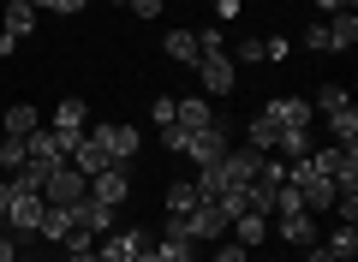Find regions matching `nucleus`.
<instances>
[{"label": "nucleus", "mask_w": 358, "mask_h": 262, "mask_svg": "<svg viewBox=\"0 0 358 262\" xmlns=\"http://www.w3.org/2000/svg\"><path fill=\"white\" fill-rule=\"evenodd\" d=\"M84 197H90V179L78 173L72 161H60L48 179H42V203H48V209H78Z\"/></svg>", "instance_id": "obj_1"}, {"label": "nucleus", "mask_w": 358, "mask_h": 262, "mask_svg": "<svg viewBox=\"0 0 358 262\" xmlns=\"http://www.w3.org/2000/svg\"><path fill=\"white\" fill-rule=\"evenodd\" d=\"M173 226H179L185 238H192V245H221V233H227L233 221L215 209V203H197V209H192V214H179Z\"/></svg>", "instance_id": "obj_2"}, {"label": "nucleus", "mask_w": 358, "mask_h": 262, "mask_svg": "<svg viewBox=\"0 0 358 262\" xmlns=\"http://www.w3.org/2000/svg\"><path fill=\"white\" fill-rule=\"evenodd\" d=\"M185 155H192L197 167H215L221 155H227V119H209L203 131H185Z\"/></svg>", "instance_id": "obj_3"}, {"label": "nucleus", "mask_w": 358, "mask_h": 262, "mask_svg": "<svg viewBox=\"0 0 358 262\" xmlns=\"http://www.w3.org/2000/svg\"><path fill=\"white\" fill-rule=\"evenodd\" d=\"M90 197H96V203H108V209H120V203L131 197V161H108L102 173L90 179Z\"/></svg>", "instance_id": "obj_4"}, {"label": "nucleus", "mask_w": 358, "mask_h": 262, "mask_svg": "<svg viewBox=\"0 0 358 262\" xmlns=\"http://www.w3.org/2000/svg\"><path fill=\"white\" fill-rule=\"evenodd\" d=\"M42 209L48 203L36 197V191H13V209H6V226H13V238H30L42 226Z\"/></svg>", "instance_id": "obj_5"}, {"label": "nucleus", "mask_w": 358, "mask_h": 262, "mask_svg": "<svg viewBox=\"0 0 358 262\" xmlns=\"http://www.w3.org/2000/svg\"><path fill=\"white\" fill-rule=\"evenodd\" d=\"M263 119H275L281 131H310V101L305 96H275L263 108Z\"/></svg>", "instance_id": "obj_6"}, {"label": "nucleus", "mask_w": 358, "mask_h": 262, "mask_svg": "<svg viewBox=\"0 0 358 262\" xmlns=\"http://www.w3.org/2000/svg\"><path fill=\"white\" fill-rule=\"evenodd\" d=\"M143 238H155V233H143V226H126V233H102V238H96V256H102V262H131Z\"/></svg>", "instance_id": "obj_7"}, {"label": "nucleus", "mask_w": 358, "mask_h": 262, "mask_svg": "<svg viewBox=\"0 0 358 262\" xmlns=\"http://www.w3.org/2000/svg\"><path fill=\"white\" fill-rule=\"evenodd\" d=\"M268 221H275L268 233H281L287 245H299V250H305V245H317V214H310V209H293V214H268Z\"/></svg>", "instance_id": "obj_8"}, {"label": "nucleus", "mask_w": 358, "mask_h": 262, "mask_svg": "<svg viewBox=\"0 0 358 262\" xmlns=\"http://www.w3.org/2000/svg\"><path fill=\"white\" fill-rule=\"evenodd\" d=\"M197 78H203L209 96H227V89L239 84V66H233L227 54H203V60H197Z\"/></svg>", "instance_id": "obj_9"}, {"label": "nucleus", "mask_w": 358, "mask_h": 262, "mask_svg": "<svg viewBox=\"0 0 358 262\" xmlns=\"http://www.w3.org/2000/svg\"><path fill=\"white\" fill-rule=\"evenodd\" d=\"M90 138L108 150V161H131L138 155V125H96Z\"/></svg>", "instance_id": "obj_10"}, {"label": "nucleus", "mask_w": 358, "mask_h": 262, "mask_svg": "<svg viewBox=\"0 0 358 262\" xmlns=\"http://www.w3.org/2000/svg\"><path fill=\"white\" fill-rule=\"evenodd\" d=\"M72 214H78V226H84L90 238H102L108 226H114V209H108V203H96V197H84V203H78Z\"/></svg>", "instance_id": "obj_11"}, {"label": "nucleus", "mask_w": 358, "mask_h": 262, "mask_svg": "<svg viewBox=\"0 0 358 262\" xmlns=\"http://www.w3.org/2000/svg\"><path fill=\"white\" fill-rule=\"evenodd\" d=\"M162 48H167V60H179V66H197V60H203V54H197V30H167Z\"/></svg>", "instance_id": "obj_12"}, {"label": "nucleus", "mask_w": 358, "mask_h": 262, "mask_svg": "<svg viewBox=\"0 0 358 262\" xmlns=\"http://www.w3.org/2000/svg\"><path fill=\"white\" fill-rule=\"evenodd\" d=\"M209 119H215V113H209V101H203V96H185V101H173V125H185V131H203Z\"/></svg>", "instance_id": "obj_13"}, {"label": "nucleus", "mask_w": 358, "mask_h": 262, "mask_svg": "<svg viewBox=\"0 0 358 262\" xmlns=\"http://www.w3.org/2000/svg\"><path fill=\"white\" fill-rule=\"evenodd\" d=\"M155 250H162V262H197V256H192L197 245H192V238H185V233H179L173 221H167V233L155 238Z\"/></svg>", "instance_id": "obj_14"}, {"label": "nucleus", "mask_w": 358, "mask_h": 262, "mask_svg": "<svg viewBox=\"0 0 358 262\" xmlns=\"http://www.w3.org/2000/svg\"><path fill=\"white\" fill-rule=\"evenodd\" d=\"M30 30H36V6H30V0H6V36H30Z\"/></svg>", "instance_id": "obj_15"}, {"label": "nucleus", "mask_w": 358, "mask_h": 262, "mask_svg": "<svg viewBox=\"0 0 358 262\" xmlns=\"http://www.w3.org/2000/svg\"><path fill=\"white\" fill-rule=\"evenodd\" d=\"M329 42H334V54H346L358 42V13H329Z\"/></svg>", "instance_id": "obj_16"}, {"label": "nucleus", "mask_w": 358, "mask_h": 262, "mask_svg": "<svg viewBox=\"0 0 358 262\" xmlns=\"http://www.w3.org/2000/svg\"><path fill=\"white\" fill-rule=\"evenodd\" d=\"M36 125H42V113L30 108V101H13V108H6V138H30Z\"/></svg>", "instance_id": "obj_17"}, {"label": "nucleus", "mask_w": 358, "mask_h": 262, "mask_svg": "<svg viewBox=\"0 0 358 262\" xmlns=\"http://www.w3.org/2000/svg\"><path fill=\"white\" fill-rule=\"evenodd\" d=\"M197 209V185L192 179H173L167 185V221H179V214H192Z\"/></svg>", "instance_id": "obj_18"}, {"label": "nucleus", "mask_w": 358, "mask_h": 262, "mask_svg": "<svg viewBox=\"0 0 358 262\" xmlns=\"http://www.w3.org/2000/svg\"><path fill=\"white\" fill-rule=\"evenodd\" d=\"M341 108H352V96H346V84H322L317 96H310V113H322V119H329V113H341Z\"/></svg>", "instance_id": "obj_19"}, {"label": "nucleus", "mask_w": 358, "mask_h": 262, "mask_svg": "<svg viewBox=\"0 0 358 262\" xmlns=\"http://www.w3.org/2000/svg\"><path fill=\"white\" fill-rule=\"evenodd\" d=\"M329 131H334V143H341V150H358V108L329 113Z\"/></svg>", "instance_id": "obj_20"}, {"label": "nucleus", "mask_w": 358, "mask_h": 262, "mask_svg": "<svg viewBox=\"0 0 358 262\" xmlns=\"http://www.w3.org/2000/svg\"><path fill=\"white\" fill-rule=\"evenodd\" d=\"M54 125H60V131H84V125H90V108H84L78 96H66L60 108H54Z\"/></svg>", "instance_id": "obj_21"}, {"label": "nucleus", "mask_w": 358, "mask_h": 262, "mask_svg": "<svg viewBox=\"0 0 358 262\" xmlns=\"http://www.w3.org/2000/svg\"><path fill=\"white\" fill-rule=\"evenodd\" d=\"M275 138H281V125L257 113V119H251V143H245V150H257V155H275Z\"/></svg>", "instance_id": "obj_22"}, {"label": "nucleus", "mask_w": 358, "mask_h": 262, "mask_svg": "<svg viewBox=\"0 0 358 262\" xmlns=\"http://www.w3.org/2000/svg\"><path fill=\"white\" fill-rule=\"evenodd\" d=\"M275 155H281V161H305L310 155V131H281V138H275Z\"/></svg>", "instance_id": "obj_23"}, {"label": "nucleus", "mask_w": 358, "mask_h": 262, "mask_svg": "<svg viewBox=\"0 0 358 262\" xmlns=\"http://www.w3.org/2000/svg\"><path fill=\"white\" fill-rule=\"evenodd\" d=\"M233 233H239V245L251 250V245H263V238H268V221H263V214H251V209H245L239 221H233Z\"/></svg>", "instance_id": "obj_24"}, {"label": "nucleus", "mask_w": 358, "mask_h": 262, "mask_svg": "<svg viewBox=\"0 0 358 262\" xmlns=\"http://www.w3.org/2000/svg\"><path fill=\"white\" fill-rule=\"evenodd\" d=\"M42 238H54V245H60L66 233H72V209H42V226H36Z\"/></svg>", "instance_id": "obj_25"}, {"label": "nucleus", "mask_w": 358, "mask_h": 262, "mask_svg": "<svg viewBox=\"0 0 358 262\" xmlns=\"http://www.w3.org/2000/svg\"><path fill=\"white\" fill-rule=\"evenodd\" d=\"M30 161V150H24V138H0V167L6 173H18V167Z\"/></svg>", "instance_id": "obj_26"}, {"label": "nucleus", "mask_w": 358, "mask_h": 262, "mask_svg": "<svg viewBox=\"0 0 358 262\" xmlns=\"http://www.w3.org/2000/svg\"><path fill=\"white\" fill-rule=\"evenodd\" d=\"M329 250H334V256H358V226H334V233H329Z\"/></svg>", "instance_id": "obj_27"}, {"label": "nucleus", "mask_w": 358, "mask_h": 262, "mask_svg": "<svg viewBox=\"0 0 358 262\" xmlns=\"http://www.w3.org/2000/svg\"><path fill=\"white\" fill-rule=\"evenodd\" d=\"M227 60H233V66H257V60H263V36H245L239 48L227 54Z\"/></svg>", "instance_id": "obj_28"}, {"label": "nucleus", "mask_w": 358, "mask_h": 262, "mask_svg": "<svg viewBox=\"0 0 358 262\" xmlns=\"http://www.w3.org/2000/svg\"><path fill=\"white\" fill-rule=\"evenodd\" d=\"M305 48H310V54H334V42H329V24H305Z\"/></svg>", "instance_id": "obj_29"}, {"label": "nucleus", "mask_w": 358, "mask_h": 262, "mask_svg": "<svg viewBox=\"0 0 358 262\" xmlns=\"http://www.w3.org/2000/svg\"><path fill=\"white\" fill-rule=\"evenodd\" d=\"M197 54H227V30H203L197 36Z\"/></svg>", "instance_id": "obj_30"}, {"label": "nucleus", "mask_w": 358, "mask_h": 262, "mask_svg": "<svg viewBox=\"0 0 358 262\" xmlns=\"http://www.w3.org/2000/svg\"><path fill=\"white\" fill-rule=\"evenodd\" d=\"M162 143H167L173 155H185V125H162Z\"/></svg>", "instance_id": "obj_31"}, {"label": "nucleus", "mask_w": 358, "mask_h": 262, "mask_svg": "<svg viewBox=\"0 0 358 262\" xmlns=\"http://www.w3.org/2000/svg\"><path fill=\"white\" fill-rule=\"evenodd\" d=\"M150 113H155V131H162V125H173V96H155Z\"/></svg>", "instance_id": "obj_32"}, {"label": "nucleus", "mask_w": 358, "mask_h": 262, "mask_svg": "<svg viewBox=\"0 0 358 262\" xmlns=\"http://www.w3.org/2000/svg\"><path fill=\"white\" fill-rule=\"evenodd\" d=\"M215 262H251V250H245L239 238H233V245H221V250H215Z\"/></svg>", "instance_id": "obj_33"}, {"label": "nucleus", "mask_w": 358, "mask_h": 262, "mask_svg": "<svg viewBox=\"0 0 358 262\" xmlns=\"http://www.w3.org/2000/svg\"><path fill=\"white\" fill-rule=\"evenodd\" d=\"M263 60H287V36H263Z\"/></svg>", "instance_id": "obj_34"}, {"label": "nucleus", "mask_w": 358, "mask_h": 262, "mask_svg": "<svg viewBox=\"0 0 358 262\" xmlns=\"http://www.w3.org/2000/svg\"><path fill=\"white\" fill-rule=\"evenodd\" d=\"M305 262H341V256H334L329 245H305Z\"/></svg>", "instance_id": "obj_35"}, {"label": "nucleus", "mask_w": 358, "mask_h": 262, "mask_svg": "<svg viewBox=\"0 0 358 262\" xmlns=\"http://www.w3.org/2000/svg\"><path fill=\"white\" fill-rule=\"evenodd\" d=\"M131 13H138V18H155V13H162V0H131Z\"/></svg>", "instance_id": "obj_36"}, {"label": "nucleus", "mask_w": 358, "mask_h": 262, "mask_svg": "<svg viewBox=\"0 0 358 262\" xmlns=\"http://www.w3.org/2000/svg\"><path fill=\"white\" fill-rule=\"evenodd\" d=\"M84 6H90V0H60L54 13H60V18H78V13H84Z\"/></svg>", "instance_id": "obj_37"}, {"label": "nucleus", "mask_w": 358, "mask_h": 262, "mask_svg": "<svg viewBox=\"0 0 358 262\" xmlns=\"http://www.w3.org/2000/svg\"><path fill=\"white\" fill-rule=\"evenodd\" d=\"M317 6H322V13H352L358 0H317Z\"/></svg>", "instance_id": "obj_38"}, {"label": "nucleus", "mask_w": 358, "mask_h": 262, "mask_svg": "<svg viewBox=\"0 0 358 262\" xmlns=\"http://www.w3.org/2000/svg\"><path fill=\"white\" fill-rule=\"evenodd\" d=\"M18 256V238H6V233H0V262H13Z\"/></svg>", "instance_id": "obj_39"}, {"label": "nucleus", "mask_w": 358, "mask_h": 262, "mask_svg": "<svg viewBox=\"0 0 358 262\" xmlns=\"http://www.w3.org/2000/svg\"><path fill=\"white\" fill-rule=\"evenodd\" d=\"M66 262H102V256H96V245H90V250H66Z\"/></svg>", "instance_id": "obj_40"}, {"label": "nucleus", "mask_w": 358, "mask_h": 262, "mask_svg": "<svg viewBox=\"0 0 358 262\" xmlns=\"http://www.w3.org/2000/svg\"><path fill=\"white\" fill-rule=\"evenodd\" d=\"M13 209V179H0V214Z\"/></svg>", "instance_id": "obj_41"}, {"label": "nucleus", "mask_w": 358, "mask_h": 262, "mask_svg": "<svg viewBox=\"0 0 358 262\" xmlns=\"http://www.w3.org/2000/svg\"><path fill=\"white\" fill-rule=\"evenodd\" d=\"M30 6H36V13H54V6H60V0H30Z\"/></svg>", "instance_id": "obj_42"}, {"label": "nucleus", "mask_w": 358, "mask_h": 262, "mask_svg": "<svg viewBox=\"0 0 358 262\" xmlns=\"http://www.w3.org/2000/svg\"><path fill=\"white\" fill-rule=\"evenodd\" d=\"M341 262H358V256H341Z\"/></svg>", "instance_id": "obj_43"}, {"label": "nucleus", "mask_w": 358, "mask_h": 262, "mask_svg": "<svg viewBox=\"0 0 358 262\" xmlns=\"http://www.w3.org/2000/svg\"><path fill=\"white\" fill-rule=\"evenodd\" d=\"M120 6H131V0H120Z\"/></svg>", "instance_id": "obj_44"}]
</instances>
